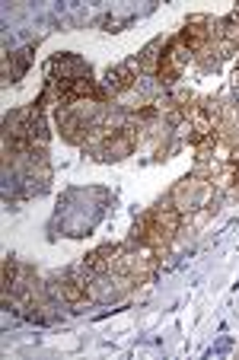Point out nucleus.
Segmentation results:
<instances>
[{
  "mask_svg": "<svg viewBox=\"0 0 239 360\" xmlns=\"http://www.w3.org/2000/svg\"><path fill=\"white\" fill-rule=\"evenodd\" d=\"M93 70H89V64L83 61V58L77 55H55L51 61L45 64V83H64V80H83V77H89Z\"/></svg>",
  "mask_w": 239,
  "mask_h": 360,
  "instance_id": "f257e3e1",
  "label": "nucleus"
},
{
  "mask_svg": "<svg viewBox=\"0 0 239 360\" xmlns=\"http://www.w3.org/2000/svg\"><path fill=\"white\" fill-rule=\"evenodd\" d=\"M55 290L61 293V300L70 306V309H86L89 306V278H83V274H67V278H61L55 284Z\"/></svg>",
  "mask_w": 239,
  "mask_h": 360,
  "instance_id": "f03ea898",
  "label": "nucleus"
},
{
  "mask_svg": "<svg viewBox=\"0 0 239 360\" xmlns=\"http://www.w3.org/2000/svg\"><path fill=\"white\" fill-rule=\"evenodd\" d=\"M118 255H122V245H103V249L89 252L86 259H83V268L80 274L83 278H96V274H105L118 265Z\"/></svg>",
  "mask_w": 239,
  "mask_h": 360,
  "instance_id": "7ed1b4c3",
  "label": "nucleus"
},
{
  "mask_svg": "<svg viewBox=\"0 0 239 360\" xmlns=\"http://www.w3.org/2000/svg\"><path fill=\"white\" fill-rule=\"evenodd\" d=\"M137 77H141L137 61L118 64V68H112L109 74H105V89H109V96H122V93H128V89H134Z\"/></svg>",
  "mask_w": 239,
  "mask_h": 360,
  "instance_id": "20e7f679",
  "label": "nucleus"
},
{
  "mask_svg": "<svg viewBox=\"0 0 239 360\" xmlns=\"http://www.w3.org/2000/svg\"><path fill=\"white\" fill-rule=\"evenodd\" d=\"M166 41H169V39H153L150 45H147L141 55H137V68H141V74L157 77L160 61H163V51H166Z\"/></svg>",
  "mask_w": 239,
  "mask_h": 360,
  "instance_id": "39448f33",
  "label": "nucleus"
},
{
  "mask_svg": "<svg viewBox=\"0 0 239 360\" xmlns=\"http://www.w3.org/2000/svg\"><path fill=\"white\" fill-rule=\"evenodd\" d=\"M29 64H32V48H22L20 55H10L7 61H4V80L16 83L29 70Z\"/></svg>",
  "mask_w": 239,
  "mask_h": 360,
  "instance_id": "423d86ee",
  "label": "nucleus"
}]
</instances>
